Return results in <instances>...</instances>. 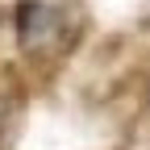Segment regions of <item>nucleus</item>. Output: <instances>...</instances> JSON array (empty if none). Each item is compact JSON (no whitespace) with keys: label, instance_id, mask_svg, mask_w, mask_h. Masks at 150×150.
Wrapping results in <instances>:
<instances>
[{"label":"nucleus","instance_id":"1","mask_svg":"<svg viewBox=\"0 0 150 150\" xmlns=\"http://www.w3.org/2000/svg\"><path fill=\"white\" fill-rule=\"evenodd\" d=\"M13 42L29 59L50 54L63 42V8L54 0H17L13 4Z\"/></svg>","mask_w":150,"mask_h":150}]
</instances>
